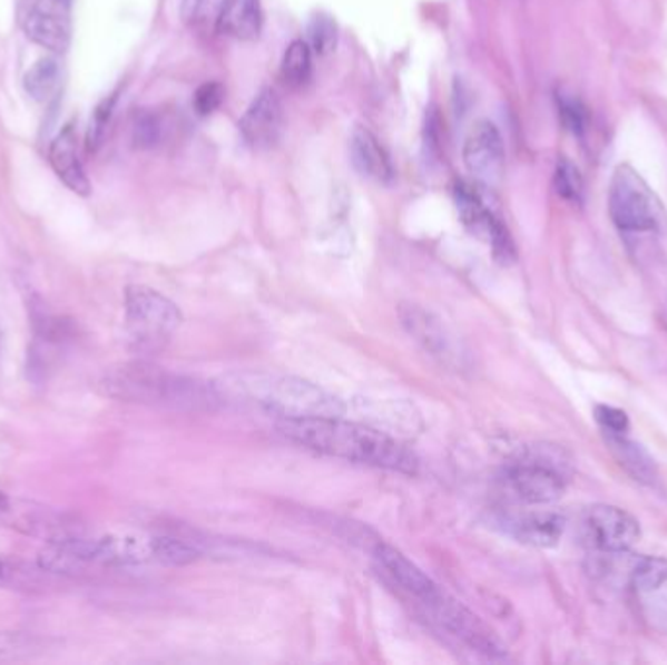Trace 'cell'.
<instances>
[{"instance_id": "1", "label": "cell", "mask_w": 667, "mask_h": 665, "mask_svg": "<svg viewBox=\"0 0 667 665\" xmlns=\"http://www.w3.org/2000/svg\"><path fill=\"white\" fill-rule=\"evenodd\" d=\"M277 430L293 443L340 461L402 475H416L420 469L416 453L399 439L367 423L344 420V415L279 420Z\"/></svg>"}, {"instance_id": "2", "label": "cell", "mask_w": 667, "mask_h": 665, "mask_svg": "<svg viewBox=\"0 0 667 665\" xmlns=\"http://www.w3.org/2000/svg\"><path fill=\"white\" fill-rule=\"evenodd\" d=\"M104 397L174 412H215L225 402L217 384L197 376L158 368L150 361H129L111 368L100 379Z\"/></svg>"}, {"instance_id": "3", "label": "cell", "mask_w": 667, "mask_h": 665, "mask_svg": "<svg viewBox=\"0 0 667 665\" xmlns=\"http://www.w3.org/2000/svg\"><path fill=\"white\" fill-rule=\"evenodd\" d=\"M220 391L243 397L254 407L279 415V420L344 415L347 412L346 402L340 397L298 376L238 373L230 376Z\"/></svg>"}, {"instance_id": "4", "label": "cell", "mask_w": 667, "mask_h": 665, "mask_svg": "<svg viewBox=\"0 0 667 665\" xmlns=\"http://www.w3.org/2000/svg\"><path fill=\"white\" fill-rule=\"evenodd\" d=\"M126 324L135 350L155 353L180 329L182 313L163 293L145 285H131L126 291Z\"/></svg>"}, {"instance_id": "5", "label": "cell", "mask_w": 667, "mask_h": 665, "mask_svg": "<svg viewBox=\"0 0 667 665\" xmlns=\"http://www.w3.org/2000/svg\"><path fill=\"white\" fill-rule=\"evenodd\" d=\"M609 215L622 233H658L667 215L658 196L632 166L620 165L612 174Z\"/></svg>"}, {"instance_id": "6", "label": "cell", "mask_w": 667, "mask_h": 665, "mask_svg": "<svg viewBox=\"0 0 667 665\" xmlns=\"http://www.w3.org/2000/svg\"><path fill=\"white\" fill-rule=\"evenodd\" d=\"M399 316L406 334L428 355L440 361L441 365L453 371H467L471 365V358L463 342L445 322L441 321L440 316L425 311L424 306L412 305V303L402 305L399 309Z\"/></svg>"}, {"instance_id": "7", "label": "cell", "mask_w": 667, "mask_h": 665, "mask_svg": "<svg viewBox=\"0 0 667 665\" xmlns=\"http://www.w3.org/2000/svg\"><path fill=\"white\" fill-rule=\"evenodd\" d=\"M18 25L28 40L51 53H65L71 46V2L67 0H20Z\"/></svg>"}, {"instance_id": "8", "label": "cell", "mask_w": 667, "mask_h": 665, "mask_svg": "<svg viewBox=\"0 0 667 665\" xmlns=\"http://www.w3.org/2000/svg\"><path fill=\"white\" fill-rule=\"evenodd\" d=\"M457 212L463 221L464 228L490 244L496 258L500 262L516 260V244L503 221L488 207L479 189L469 182L459 180L453 186Z\"/></svg>"}, {"instance_id": "9", "label": "cell", "mask_w": 667, "mask_h": 665, "mask_svg": "<svg viewBox=\"0 0 667 665\" xmlns=\"http://www.w3.org/2000/svg\"><path fill=\"white\" fill-rule=\"evenodd\" d=\"M502 486L513 500L531 506L552 503L565 496L566 482L555 467L539 461L513 462L502 472Z\"/></svg>"}, {"instance_id": "10", "label": "cell", "mask_w": 667, "mask_h": 665, "mask_svg": "<svg viewBox=\"0 0 667 665\" xmlns=\"http://www.w3.org/2000/svg\"><path fill=\"white\" fill-rule=\"evenodd\" d=\"M0 521H4L17 531L24 532L28 537L48 540V542L85 535L77 519L28 501H7Z\"/></svg>"}, {"instance_id": "11", "label": "cell", "mask_w": 667, "mask_h": 665, "mask_svg": "<svg viewBox=\"0 0 667 665\" xmlns=\"http://www.w3.org/2000/svg\"><path fill=\"white\" fill-rule=\"evenodd\" d=\"M583 532L597 550L625 552L640 539V524L625 509L599 503L583 517Z\"/></svg>"}, {"instance_id": "12", "label": "cell", "mask_w": 667, "mask_h": 665, "mask_svg": "<svg viewBox=\"0 0 667 665\" xmlns=\"http://www.w3.org/2000/svg\"><path fill=\"white\" fill-rule=\"evenodd\" d=\"M463 163L474 180L494 186L502 180L506 149L502 135L492 121L482 119L472 126L463 145Z\"/></svg>"}, {"instance_id": "13", "label": "cell", "mask_w": 667, "mask_h": 665, "mask_svg": "<svg viewBox=\"0 0 667 665\" xmlns=\"http://www.w3.org/2000/svg\"><path fill=\"white\" fill-rule=\"evenodd\" d=\"M244 143L254 150H267L279 141L283 131V106L274 88H264L238 124Z\"/></svg>"}, {"instance_id": "14", "label": "cell", "mask_w": 667, "mask_h": 665, "mask_svg": "<svg viewBox=\"0 0 667 665\" xmlns=\"http://www.w3.org/2000/svg\"><path fill=\"white\" fill-rule=\"evenodd\" d=\"M49 165L57 174V178L63 182L67 188L79 194L88 196L90 194V180H88L85 166L79 157V141H77V131L69 124L57 135L51 147H49Z\"/></svg>"}, {"instance_id": "15", "label": "cell", "mask_w": 667, "mask_h": 665, "mask_svg": "<svg viewBox=\"0 0 667 665\" xmlns=\"http://www.w3.org/2000/svg\"><path fill=\"white\" fill-rule=\"evenodd\" d=\"M350 153L355 168L370 180L391 184L394 180V166L377 135L367 127L357 126L350 139Z\"/></svg>"}, {"instance_id": "16", "label": "cell", "mask_w": 667, "mask_h": 665, "mask_svg": "<svg viewBox=\"0 0 667 665\" xmlns=\"http://www.w3.org/2000/svg\"><path fill=\"white\" fill-rule=\"evenodd\" d=\"M259 0H225L217 18V30L235 40H256L262 32Z\"/></svg>"}, {"instance_id": "17", "label": "cell", "mask_w": 667, "mask_h": 665, "mask_svg": "<svg viewBox=\"0 0 667 665\" xmlns=\"http://www.w3.org/2000/svg\"><path fill=\"white\" fill-rule=\"evenodd\" d=\"M565 517L547 511V514H529L516 517L508 524V531L513 539L529 547L549 548L558 545L565 535Z\"/></svg>"}, {"instance_id": "18", "label": "cell", "mask_w": 667, "mask_h": 665, "mask_svg": "<svg viewBox=\"0 0 667 665\" xmlns=\"http://www.w3.org/2000/svg\"><path fill=\"white\" fill-rule=\"evenodd\" d=\"M605 441L611 449L612 457L630 477L635 478L636 482L651 488L656 486L658 467L640 443L628 438L627 433H607V431H605Z\"/></svg>"}, {"instance_id": "19", "label": "cell", "mask_w": 667, "mask_h": 665, "mask_svg": "<svg viewBox=\"0 0 667 665\" xmlns=\"http://www.w3.org/2000/svg\"><path fill=\"white\" fill-rule=\"evenodd\" d=\"M61 85V65L56 57H43L26 72L24 88L38 102H48Z\"/></svg>"}, {"instance_id": "20", "label": "cell", "mask_w": 667, "mask_h": 665, "mask_svg": "<svg viewBox=\"0 0 667 665\" xmlns=\"http://www.w3.org/2000/svg\"><path fill=\"white\" fill-rule=\"evenodd\" d=\"M313 75V49L303 40L291 41L282 61V79L287 87H305Z\"/></svg>"}, {"instance_id": "21", "label": "cell", "mask_w": 667, "mask_h": 665, "mask_svg": "<svg viewBox=\"0 0 667 665\" xmlns=\"http://www.w3.org/2000/svg\"><path fill=\"white\" fill-rule=\"evenodd\" d=\"M46 576H53L43 570L40 564L30 566L22 560H9L0 558V587H12V589H33L43 584Z\"/></svg>"}, {"instance_id": "22", "label": "cell", "mask_w": 667, "mask_h": 665, "mask_svg": "<svg viewBox=\"0 0 667 665\" xmlns=\"http://www.w3.org/2000/svg\"><path fill=\"white\" fill-rule=\"evenodd\" d=\"M632 587L636 591L650 594L664 586L667 581V560L658 556H646L640 563L636 564L632 576H630Z\"/></svg>"}, {"instance_id": "23", "label": "cell", "mask_w": 667, "mask_h": 665, "mask_svg": "<svg viewBox=\"0 0 667 665\" xmlns=\"http://www.w3.org/2000/svg\"><path fill=\"white\" fill-rule=\"evenodd\" d=\"M165 118L155 110H141L134 119V143L137 149H153L165 137Z\"/></svg>"}, {"instance_id": "24", "label": "cell", "mask_w": 667, "mask_h": 665, "mask_svg": "<svg viewBox=\"0 0 667 665\" xmlns=\"http://www.w3.org/2000/svg\"><path fill=\"white\" fill-rule=\"evenodd\" d=\"M308 33V46L313 49V53L318 56H326L330 51H334L336 48V41H339V28L336 22L328 17V14H314L308 22L306 28Z\"/></svg>"}, {"instance_id": "25", "label": "cell", "mask_w": 667, "mask_h": 665, "mask_svg": "<svg viewBox=\"0 0 667 665\" xmlns=\"http://www.w3.org/2000/svg\"><path fill=\"white\" fill-rule=\"evenodd\" d=\"M558 116L562 119L566 129L576 137H583L586 129H588L589 114L588 108L583 106L580 98L573 95H566V92H558Z\"/></svg>"}, {"instance_id": "26", "label": "cell", "mask_w": 667, "mask_h": 665, "mask_svg": "<svg viewBox=\"0 0 667 665\" xmlns=\"http://www.w3.org/2000/svg\"><path fill=\"white\" fill-rule=\"evenodd\" d=\"M555 189L558 196L570 202V204H581L583 199V180L581 174L568 158L558 160L557 170H555Z\"/></svg>"}, {"instance_id": "27", "label": "cell", "mask_w": 667, "mask_h": 665, "mask_svg": "<svg viewBox=\"0 0 667 665\" xmlns=\"http://www.w3.org/2000/svg\"><path fill=\"white\" fill-rule=\"evenodd\" d=\"M40 649V642L24 633H0V662L22 659Z\"/></svg>"}, {"instance_id": "28", "label": "cell", "mask_w": 667, "mask_h": 665, "mask_svg": "<svg viewBox=\"0 0 667 665\" xmlns=\"http://www.w3.org/2000/svg\"><path fill=\"white\" fill-rule=\"evenodd\" d=\"M116 100H118L116 95H111L110 98H106V100L96 108L95 116L90 119V127H88V150H96L102 145L106 129L110 126L111 114H114Z\"/></svg>"}, {"instance_id": "29", "label": "cell", "mask_w": 667, "mask_h": 665, "mask_svg": "<svg viewBox=\"0 0 667 665\" xmlns=\"http://www.w3.org/2000/svg\"><path fill=\"white\" fill-rule=\"evenodd\" d=\"M223 98H225V88L220 87L219 82L202 85L194 95V108H196L197 116H202V118L212 116L213 111L219 108Z\"/></svg>"}, {"instance_id": "30", "label": "cell", "mask_w": 667, "mask_h": 665, "mask_svg": "<svg viewBox=\"0 0 667 665\" xmlns=\"http://www.w3.org/2000/svg\"><path fill=\"white\" fill-rule=\"evenodd\" d=\"M596 420L607 433H627L628 415L619 408L597 407Z\"/></svg>"}, {"instance_id": "31", "label": "cell", "mask_w": 667, "mask_h": 665, "mask_svg": "<svg viewBox=\"0 0 667 665\" xmlns=\"http://www.w3.org/2000/svg\"><path fill=\"white\" fill-rule=\"evenodd\" d=\"M223 2L225 0H199L194 20H199V22H215L217 25Z\"/></svg>"}, {"instance_id": "32", "label": "cell", "mask_w": 667, "mask_h": 665, "mask_svg": "<svg viewBox=\"0 0 667 665\" xmlns=\"http://www.w3.org/2000/svg\"><path fill=\"white\" fill-rule=\"evenodd\" d=\"M197 2L199 0H182V12H184V17L188 18V20L196 14Z\"/></svg>"}, {"instance_id": "33", "label": "cell", "mask_w": 667, "mask_h": 665, "mask_svg": "<svg viewBox=\"0 0 667 665\" xmlns=\"http://www.w3.org/2000/svg\"><path fill=\"white\" fill-rule=\"evenodd\" d=\"M7 501H9V498H7V493L0 490V516H2V511H4V508H7Z\"/></svg>"}, {"instance_id": "34", "label": "cell", "mask_w": 667, "mask_h": 665, "mask_svg": "<svg viewBox=\"0 0 667 665\" xmlns=\"http://www.w3.org/2000/svg\"><path fill=\"white\" fill-rule=\"evenodd\" d=\"M67 2H71V0H67Z\"/></svg>"}]
</instances>
